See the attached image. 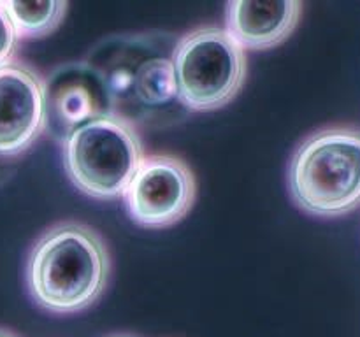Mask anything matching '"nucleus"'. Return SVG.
I'll list each match as a JSON object with an SVG mask.
<instances>
[{"instance_id":"1","label":"nucleus","mask_w":360,"mask_h":337,"mask_svg":"<svg viewBox=\"0 0 360 337\" xmlns=\"http://www.w3.org/2000/svg\"><path fill=\"white\" fill-rule=\"evenodd\" d=\"M111 258L94 228L76 221L46 230L32 248L27 283L42 309L58 315L90 308L108 284Z\"/></svg>"},{"instance_id":"2","label":"nucleus","mask_w":360,"mask_h":337,"mask_svg":"<svg viewBox=\"0 0 360 337\" xmlns=\"http://www.w3.org/2000/svg\"><path fill=\"white\" fill-rule=\"evenodd\" d=\"M174 51V49H172ZM172 51L151 39L132 37L104 42L95 63L109 97L112 114L132 123H167L165 116L188 111L178 97Z\"/></svg>"},{"instance_id":"3","label":"nucleus","mask_w":360,"mask_h":337,"mask_svg":"<svg viewBox=\"0 0 360 337\" xmlns=\"http://www.w3.org/2000/svg\"><path fill=\"white\" fill-rule=\"evenodd\" d=\"M288 190L313 216L336 218L360 207V130L326 126L309 133L290 158Z\"/></svg>"},{"instance_id":"4","label":"nucleus","mask_w":360,"mask_h":337,"mask_svg":"<svg viewBox=\"0 0 360 337\" xmlns=\"http://www.w3.org/2000/svg\"><path fill=\"white\" fill-rule=\"evenodd\" d=\"M143 158L136 126L115 114L84 123L63 140L67 176L94 199L123 195Z\"/></svg>"},{"instance_id":"5","label":"nucleus","mask_w":360,"mask_h":337,"mask_svg":"<svg viewBox=\"0 0 360 337\" xmlns=\"http://www.w3.org/2000/svg\"><path fill=\"white\" fill-rule=\"evenodd\" d=\"M172 67L181 104L188 111H214L241 90L246 53L225 28L200 27L176 42Z\"/></svg>"},{"instance_id":"6","label":"nucleus","mask_w":360,"mask_h":337,"mask_svg":"<svg viewBox=\"0 0 360 337\" xmlns=\"http://www.w3.org/2000/svg\"><path fill=\"white\" fill-rule=\"evenodd\" d=\"M195 193V176L181 158L151 154L143 158L123 199L137 225L165 228L185 218Z\"/></svg>"},{"instance_id":"7","label":"nucleus","mask_w":360,"mask_h":337,"mask_svg":"<svg viewBox=\"0 0 360 337\" xmlns=\"http://www.w3.org/2000/svg\"><path fill=\"white\" fill-rule=\"evenodd\" d=\"M46 126L60 140L91 119L112 114V102L101 72L90 63H69L44 81Z\"/></svg>"},{"instance_id":"8","label":"nucleus","mask_w":360,"mask_h":337,"mask_svg":"<svg viewBox=\"0 0 360 337\" xmlns=\"http://www.w3.org/2000/svg\"><path fill=\"white\" fill-rule=\"evenodd\" d=\"M46 128L44 81L30 67H0V157L23 153Z\"/></svg>"},{"instance_id":"9","label":"nucleus","mask_w":360,"mask_h":337,"mask_svg":"<svg viewBox=\"0 0 360 337\" xmlns=\"http://www.w3.org/2000/svg\"><path fill=\"white\" fill-rule=\"evenodd\" d=\"M302 4L232 0L225 9V30L243 49H269L295 30Z\"/></svg>"},{"instance_id":"10","label":"nucleus","mask_w":360,"mask_h":337,"mask_svg":"<svg viewBox=\"0 0 360 337\" xmlns=\"http://www.w3.org/2000/svg\"><path fill=\"white\" fill-rule=\"evenodd\" d=\"M7 16L16 30L18 39L44 37L53 34L65 18L69 4L63 0L48 2H16L4 0Z\"/></svg>"},{"instance_id":"11","label":"nucleus","mask_w":360,"mask_h":337,"mask_svg":"<svg viewBox=\"0 0 360 337\" xmlns=\"http://www.w3.org/2000/svg\"><path fill=\"white\" fill-rule=\"evenodd\" d=\"M16 30H14L13 23H11L9 16H7L6 6L0 0V67L13 62V56L16 53Z\"/></svg>"},{"instance_id":"12","label":"nucleus","mask_w":360,"mask_h":337,"mask_svg":"<svg viewBox=\"0 0 360 337\" xmlns=\"http://www.w3.org/2000/svg\"><path fill=\"white\" fill-rule=\"evenodd\" d=\"M11 160H13V158L0 157V185H4V183H6V179L9 178L11 168H13V165H11Z\"/></svg>"},{"instance_id":"13","label":"nucleus","mask_w":360,"mask_h":337,"mask_svg":"<svg viewBox=\"0 0 360 337\" xmlns=\"http://www.w3.org/2000/svg\"><path fill=\"white\" fill-rule=\"evenodd\" d=\"M0 337H18V336H16V333L9 332V330H6V329H0Z\"/></svg>"},{"instance_id":"14","label":"nucleus","mask_w":360,"mask_h":337,"mask_svg":"<svg viewBox=\"0 0 360 337\" xmlns=\"http://www.w3.org/2000/svg\"><path fill=\"white\" fill-rule=\"evenodd\" d=\"M109 337H136V336H130V333H115V336H109Z\"/></svg>"}]
</instances>
